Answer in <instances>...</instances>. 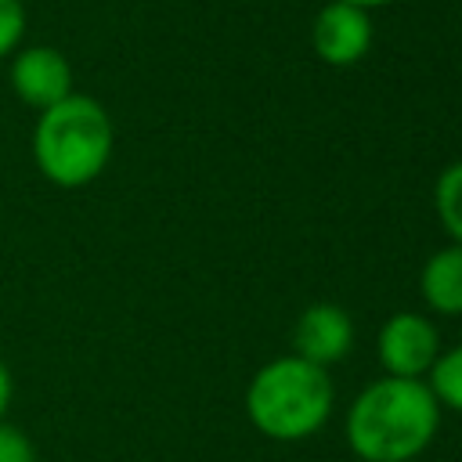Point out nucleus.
Here are the masks:
<instances>
[{
  "mask_svg": "<svg viewBox=\"0 0 462 462\" xmlns=\"http://www.w3.org/2000/svg\"><path fill=\"white\" fill-rule=\"evenodd\" d=\"M440 426V404L422 379L383 375L368 383L346 415V440L365 462H411Z\"/></svg>",
  "mask_w": 462,
  "mask_h": 462,
  "instance_id": "nucleus-1",
  "label": "nucleus"
},
{
  "mask_svg": "<svg viewBox=\"0 0 462 462\" xmlns=\"http://www.w3.org/2000/svg\"><path fill=\"white\" fill-rule=\"evenodd\" d=\"M332 379L325 368L289 354L267 361L245 390L249 422L274 440H300L325 426L332 415Z\"/></svg>",
  "mask_w": 462,
  "mask_h": 462,
  "instance_id": "nucleus-2",
  "label": "nucleus"
},
{
  "mask_svg": "<svg viewBox=\"0 0 462 462\" xmlns=\"http://www.w3.org/2000/svg\"><path fill=\"white\" fill-rule=\"evenodd\" d=\"M32 155L47 180L61 188L90 184L112 155L108 112L87 94H69L40 116L32 130Z\"/></svg>",
  "mask_w": 462,
  "mask_h": 462,
  "instance_id": "nucleus-3",
  "label": "nucleus"
},
{
  "mask_svg": "<svg viewBox=\"0 0 462 462\" xmlns=\"http://www.w3.org/2000/svg\"><path fill=\"white\" fill-rule=\"evenodd\" d=\"M437 357H440V336L430 318L415 310H401L390 314L386 325L379 328V361L386 375L422 379Z\"/></svg>",
  "mask_w": 462,
  "mask_h": 462,
  "instance_id": "nucleus-4",
  "label": "nucleus"
},
{
  "mask_svg": "<svg viewBox=\"0 0 462 462\" xmlns=\"http://www.w3.org/2000/svg\"><path fill=\"white\" fill-rule=\"evenodd\" d=\"M310 43L318 51L321 61L328 65H354L365 58V51L372 47V22L368 11L332 0L318 11L314 29H310Z\"/></svg>",
  "mask_w": 462,
  "mask_h": 462,
  "instance_id": "nucleus-5",
  "label": "nucleus"
},
{
  "mask_svg": "<svg viewBox=\"0 0 462 462\" xmlns=\"http://www.w3.org/2000/svg\"><path fill=\"white\" fill-rule=\"evenodd\" d=\"M292 346H296V357H303L318 368H328L350 354L354 321L336 303H310L292 328Z\"/></svg>",
  "mask_w": 462,
  "mask_h": 462,
  "instance_id": "nucleus-6",
  "label": "nucleus"
},
{
  "mask_svg": "<svg viewBox=\"0 0 462 462\" xmlns=\"http://www.w3.org/2000/svg\"><path fill=\"white\" fill-rule=\"evenodd\" d=\"M11 87L25 105L47 112L72 94V69L54 47H29L11 65Z\"/></svg>",
  "mask_w": 462,
  "mask_h": 462,
  "instance_id": "nucleus-7",
  "label": "nucleus"
},
{
  "mask_svg": "<svg viewBox=\"0 0 462 462\" xmlns=\"http://www.w3.org/2000/svg\"><path fill=\"white\" fill-rule=\"evenodd\" d=\"M419 289L430 310L462 314V245H448L433 253L419 274Z\"/></svg>",
  "mask_w": 462,
  "mask_h": 462,
  "instance_id": "nucleus-8",
  "label": "nucleus"
},
{
  "mask_svg": "<svg viewBox=\"0 0 462 462\" xmlns=\"http://www.w3.org/2000/svg\"><path fill=\"white\" fill-rule=\"evenodd\" d=\"M433 206L444 231L455 238V245H462V159L440 170L433 184Z\"/></svg>",
  "mask_w": 462,
  "mask_h": 462,
  "instance_id": "nucleus-9",
  "label": "nucleus"
},
{
  "mask_svg": "<svg viewBox=\"0 0 462 462\" xmlns=\"http://www.w3.org/2000/svg\"><path fill=\"white\" fill-rule=\"evenodd\" d=\"M426 386L437 397V404H448V408L462 411V346H451L448 354H440L433 361Z\"/></svg>",
  "mask_w": 462,
  "mask_h": 462,
  "instance_id": "nucleus-10",
  "label": "nucleus"
},
{
  "mask_svg": "<svg viewBox=\"0 0 462 462\" xmlns=\"http://www.w3.org/2000/svg\"><path fill=\"white\" fill-rule=\"evenodd\" d=\"M0 462H40L36 444L11 422H0Z\"/></svg>",
  "mask_w": 462,
  "mask_h": 462,
  "instance_id": "nucleus-11",
  "label": "nucleus"
},
{
  "mask_svg": "<svg viewBox=\"0 0 462 462\" xmlns=\"http://www.w3.org/2000/svg\"><path fill=\"white\" fill-rule=\"evenodd\" d=\"M25 32V11L22 0H0V58L14 51V43Z\"/></svg>",
  "mask_w": 462,
  "mask_h": 462,
  "instance_id": "nucleus-12",
  "label": "nucleus"
},
{
  "mask_svg": "<svg viewBox=\"0 0 462 462\" xmlns=\"http://www.w3.org/2000/svg\"><path fill=\"white\" fill-rule=\"evenodd\" d=\"M11 393H14V383H11L7 365L0 361V422H4V415H7V408H11Z\"/></svg>",
  "mask_w": 462,
  "mask_h": 462,
  "instance_id": "nucleus-13",
  "label": "nucleus"
},
{
  "mask_svg": "<svg viewBox=\"0 0 462 462\" xmlns=\"http://www.w3.org/2000/svg\"><path fill=\"white\" fill-rule=\"evenodd\" d=\"M343 4H354V7L368 11V7H383V4H390V0H343Z\"/></svg>",
  "mask_w": 462,
  "mask_h": 462,
  "instance_id": "nucleus-14",
  "label": "nucleus"
}]
</instances>
